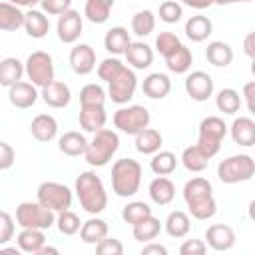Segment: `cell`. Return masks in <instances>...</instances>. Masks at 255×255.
I'll use <instances>...</instances> for the list:
<instances>
[{
  "mask_svg": "<svg viewBox=\"0 0 255 255\" xmlns=\"http://www.w3.org/2000/svg\"><path fill=\"white\" fill-rule=\"evenodd\" d=\"M183 199L189 207V213L199 221L211 219L217 211V203L213 199V187L205 177H191L183 185Z\"/></svg>",
  "mask_w": 255,
  "mask_h": 255,
  "instance_id": "obj_1",
  "label": "cell"
},
{
  "mask_svg": "<svg viewBox=\"0 0 255 255\" xmlns=\"http://www.w3.org/2000/svg\"><path fill=\"white\" fill-rule=\"evenodd\" d=\"M76 195L80 205L90 215H98L108 207V193L104 181L94 171H82L76 177Z\"/></svg>",
  "mask_w": 255,
  "mask_h": 255,
  "instance_id": "obj_2",
  "label": "cell"
},
{
  "mask_svg": "<svg viewBox=\"0 0 255 255\" xmlns=\"http://www.w3.org/2000/svg\"><path fill=\"white\" fill-rule=\"evenodd\" d=\"M141 165L131 157H122L112 165V189L118 197H133L141 185Z\"/></svg>",
  "mask_w": 255,
  "mask_h": 255,
  "instance_id": "obj_3",
  "label": "cell"
},
{
  "mask_svg": "<svg viewBox=\"0 0 255 255\" xmlns=\"http://www.w3.org/2000/svg\"><path fill=\"white\" fill-rule=\"evenodd\" d=\"M120 147V137L114 129H100L94 133L92 141L88 143V149L84 153L86 161L92 167H104L110 163V159L114 157V153Z\"/></svg>",
  "mask_w": 255,
  "mask_h": 255,
  "instance_id": "obj_4",
  "label": "cell"
},
{
  "mask_svg": "<svg viewBox=\"0 0 255 255\" xmlns=\"http://www.w3.org/2000/svg\"><path fill=\"white\" fill-rule=\"evenodd\" d=\"M253 175H255V157L247 153L229 155L217 165V177L227 185L249 181Z\"/></svg>",
  "mask_w": 255,
  "mask_h": 255,
  "instance_id": "obj_5",
  "label": "cell"
},
{
  "mask_svg": "<svg viewBox=\"0 0 255 255\" xmlns=\"http://www.w3.org/2000/svg\"><path fill=\"white\" fill-rule=\"evenodd\" d=\"M227 133V126L221 118L217 116H207L199 124V135H197V147L211 159L213 155L219 153L221 141Z\"/></svg>",
  "mask_w": 255,
  "mask_h": 255,
  "instance_id": "obj_6",
  "label": "cell"
},
{
  "mask_svg": "<svg viewBox=\"0 0 255 255\" xmlns=\"http://www.w3.org/2000/svg\"><path fill=\"white\" fill-rule=\"evenodd\" d=\"M56 211L42 205L40 201H22L16 207V223L24 229H50L56 223Z\"/></svg>",
  "mask_w": 255,
  "mask_h": 255,
  "instance_id": "obj_7",
  "label": "cell"
},
{
  "mask_svg": "<svg viewBox=\"0 0 255 255\" xmlns=\"http://www.w3.org/2000/svg\"><path fill=\"white\" fill-rule=\"evenodd\" d=\"M149 112L143 106H128V108H120L114 114V126L129 135H137L141 129L149 128Z\"/></svg>",
  "mask_w": 255,
  "mask_h": 255,
  "instance_id": "obj_8",
  "label": "cell"
},
{
  "mask_svg": "<svg viewBox=\"0 0 255 255\" xmlns=\"http://www.w3.org/2000/svg\"><path fill=\"white\" fill-rule=\"evenodd\" d=\"M36 199L42 205L50 207L52 211L60 213V211L72 207V189L64 183H58V181H44L38 185Z\"/></svg>",
  "mask_w": 255,
  "mask_h": 255,
  "instance_id": "obj_9",
  "label": "cell"
},
{
  "mask_svg": "<svg viewBox=\"0 0 255 255\" xmlns=\"http://www.w3.org/2000/svg\"><path fill=\"white\" fill-rule=\"evenodd\" d=\"M26 76L38 88H44L50 82H54V60H52V56L44 50L32 52L26 60Z\"/></svg>",
  "mask_w": 255,
  "mask_h": 255,
  "instance_id": "obj_10",
  "label": "cell"
},
{
  "mask_svg": "<svg viewBox=\"0 0 255 255\" xmlns=\"http://www.w3.org/2000/svg\"><path fill=\"white\" fill-rule=\"evenodd\" d=\"M135 88H137V78H135V72L131 68H124L110 84H108V96L114 104H128L133 94H135Z\"/></svg>",
  "mask_w": 255,
  "mask_h": 255,
  "instance_id": "obj_11",
  "label": "cell"
},
{
  "mask_svg": "<svg viewBox=\"0 0 255 255\" xmlns=\"http://www.w3.org/2000/svg\"><path fill=\"white\" fill-rule=\"evenodd\" d=\"M185 92L191 100L195 102H205L213 96V80L207 72L203 70H195L189 72L185 78Z\"/></svg>",
  "mask_w": 255,
  "mask_h": 255,
  "instance_id": "obj_12",
  "label": "cell"
},
{
  "mask_svg": "<svg viewBox=\"0 0 255 255\" xmlns=\"http://www.w3.org/2000/svg\"><path fill=\"white\" fill-rule=\"evenodd\" d=\"M82 28H84V20L80 16V12L76 10H68L64 12L62 16H58V24H56V30H58V38L64 42V44H74L80 34H82Z\"/></svg>",
  "mask_w": 255,
  "mask_h": 255,
  "instance_id": "obj_13",
  "label": "cell"
},
{
  "mask_svg": "<svg viewBox=\"0 0 255 255\" xmlns=\"http://www.w3.org/2000/svg\"><path fill=\"white\" fill-rule=\"evenodd\" d=\"M205 243L213 251H229L235 245V231L225 223H213L205 231Z\"/></svg>",
  "mask_w": 255,
  "mask_h": 255,
  "instance_id": "obj_14",
  "label": "cell"
},
{
  "mask_svg": "<svg viewBox=\"0 0 255 255\" xmlns=\"http://www.w3.org/2000/svg\"><path fill=\"white\" fill-rule=\"evenodd\" d=\"M38 86H34L32 82H16L8 88V100L12 106L20 108V110H28L38 102Z\"/></svg>",
  "mask_w": 255,
  "mask_h": 255,
  "instance_id": "obj_15",
  "label": "cell"
},
{
  "mask_svg": "<svg viewBox=\"0 0 255 255\" xmlns=\"http://www.w3.org/2000/svg\"><path fill=\"white\" fill-rule=\"evenodd\" d=\"M70 68L78 76H86L96 68V52L90 44H78L70 52Z\"/></svg>",
  "mask_w": 255,
  "mask_h": 255,
  "instance_id": "obj_16",
  "label": "cell"
},
{
  "mask_svg": "<svg viewBox=\"0 0 255 255\" xmlns=\"http://www.w3.org/2000/svg\"><path fill=\"white\" fill-rule=\"evenodd\" d=\"M40 96H42L44 104L50 106V108H66L70 104V100H72V92H70L68 84L56 82V80L50 82L48 86H44Z\"/></svg>",
  "mask_w": 255,
  "mask_h": 255,
  "instance_id": "obj_17",
  "label": "cell"
},
{
  "mask_svg": "<svg viewBox=\"0 0 255 255\" xmlns=\"http://www.w3.org/2000/svg\"><path fill=\"white\" fill-rule=\"evenodd\" d=\"M108 122V114L104 106H82L80 110V126L84 131L96 133L100 129H104Z\"/></svg>",
  "mask_w": 255,
  "mask_h": 255,
  "instance_id": "obj_18",
  "label": "cell"
},
{
  "mask_svg": "<svg viewBox=\"0 0 255 255\" xmlns=\"http://www.w3.org/2000/svg\"><path fill=\"white\" fill-rule=\"evenodd\" d=\"M147 193H149V197L155 205H169L175 197V185L169 177L157 175L155 179H151V183L147 187Z\"/></svg>",
  "mask_w": 255,
  "mask_h": 255,
  "instance_id": "obj_19",
  "label": "cell"
},
{
  "mask_svg": "<svg viewBox=\"0 0 255 255\" xmlns=\"http://www.w3.org/2000/svg\"><path fill=\"white\" fill-rule=\"evenodd\" d=\"M141 90L151 100H163L171 92V80H169V76H165L161 72H153L143 80Z\"/></svg>",
  "mask_w": 255,
  "mask_h": 255,
  "instance_id": "obj_20",
  "label": "cell"
},
{
  "mask_svg": "<svg viewBox=\"0 0 255 255\" xmlns=\"http://www.w3.org/2000/svg\"><path fill=\"white\" fill-rule=\"evenodd\" d=\"M26 22V14L20 10V6L4 0L0 2V30L4 32H14L22 28Z\"/></svg>",
  "mask_w": 255,
  "mask_h": 255,
  "instance_id": "obj_21",
  "label": "cell"
},
{
  "mask_svg": "<svg viewBox=\"0 0 255 255\" xmlns=\"http://www.w3.org/2000/svg\"><path fill=\"white\" fill-rule=\"evenodd\" d=\"M124 56L133 70H145L153 62V50L145 42H131Z\"/></svg>",
  "mask_w": 255,
  "mask_h": 255,
  "instance_id": "obj_22",
  "label": "cell"
},
{
  "mask_svg": "<svg viewBox=\"0 0 255 255\" xmlns=\"http://www.w3.org/2000/svg\"><path fill=\"white\" fill-rule=\"evenodd\" d=\"M30 131L38 141H52L58 135V122L50 114H38L30 124Z\"/></svg>",
  "mask_w": 255,
  "mask_h": 255,
  "instance_id": "obj_23",
  "label": "cell"
},
{
  "mask_svg": "<svg viewBox=\"0 0 255 255\" xmlns=\"http://www.w3.org/2000/svg\"><path fill=\"white\" fill-rule=\"evenodd\" d=\"M231 137L235 143H239L243 147L255 145V122L245 116L235 118L231 124Z\"/></svg>",
  "mask_w": 255,
  "mask_h": 255,
  "instance_id": "obj_24",
  "label": "cell"
},
{
  "mask_svg": "<svg viewBox=\"0 0 255 255\" xmlns=\"http://www.w3.org/2000/svg\"><path fill=\"white\" fill-rule=\"evenodd\" d=\"M18 249L24 251V253H32V255H38L42 251V247L46 245V235H44V229H30V227H24L18 237Z\"/></svg>",
  "mask_w": 255,
  "mask_h": 255,
  "instance_id": "obj_25",
  "label": "cell"
},
{
  "mask_svg": "<svg viewBox=\"0 0 255 255\" xmlns=\"http://www.w3.org/2000/svg\"><path fill=\"white\" fill-rule=\"evenodd\" d=\"M131 44V38H129V32L124 28V26H114L106 32V38H104V46L110 54L114 56H120V54H126V50L129 48Z\"/></svg>",
  "mask_w": 255,
  "mask_h": 255,
  "instance_id": "obj_26",
  "label": "cell"
},
{
  "mask_svg": "<svg viewBox=\"0 0 255 255\" xmlns=\"http://www.w3.org/2000/svg\"><path fill=\"white\" fill-rule=\"evenodd\" d=\"M88 139L84 133L80 131H66L64 135H60L58 139V149L64 153V155H70V157H76V155H84L86 149H88Z\"/></svg>",
  "mask_w": 255,
  "mask_h": 255,
  "instance_id": "obj_27",
  "label": "cell"
},
{
  "mask_svg": "<svg viewBox=\"0 0 255 255\" xmlns=\"http://www.w3.org/2000/svg\"><path fill=\"white\" fill-rule=\"evenodd\" d=\"M108 223L100 217H90L88 221L82 223V229H80V239L88 245H98L102 239L108 237Z\"/></svg>",
  "mask_w": 255,
  "mask_h": 255,
  "instance_id": "obj_28",
  "label": "cell"
},
{
  "mask_svg": "<svg viewBox=\"0 0 255 255\" xmlns=\"http://www.w3.org/2000/svg\"><path fill=\"white\" fill-rule=\"evenodd\" d=\"M205 58H207V62H209L211 66H215V68H225V66H229L231 60H233V50H231V46H229L227 42L213 40V42H209L207 48H205Z\"/></svg>",
  "mask_w": 255,
  "mask_h": 255,
  "instance_id": "obj_29",
  "label": "cell"
},
{
  "mask_svg": "<svg viewBox=\"0 0 255 255\" xmlns=\"http://www.w3.org/2000/svg\"><path fill=\"white\" fill-rule=\"evenodd\" d=\"M191 64H193V54H191V50L185 44H179L171 54L165 56V66L173 74H185V72H189Z\"/></svg>",
  "mask_w": 255,
  "mask_h": 255,
  "instance_id": "obj_30",
  "label": "cell"
},
{
  "mask_svg": "<svg viewBox=\"0 0 255 255\" xmlns=\"http://www.w3.org/2000/svg\"><path fill=\"white\" fill-rule=\"evenodd\" d=\"M24 30H26V34H28L30 38L40 40V38H44V36L48 34V30H50V20H48V16H46L44 12H40V10H36V8H30V10L26 12Z\"/></svg>",
  "mask_w": 255,
  "mask_h": 255,
  "instance_id": "obj_31",
  "label": "cell"
},
{
  "mask_svg": "<svg viewBox=\"0 0 255 255\" xmlns=\"http://www.w3.org/2000/svg\"><path fill=\"white\" fill-rule=\"evenodd\" d=\"M211 32H213V22L207 16L197 14L185 22V36L191 42H203L211 36Z\"/></svg>",
  "mask_w": 255,
  "mask_h": 255,
  "instance_id": "obj_32",
  "label": "cell"
},
{
  "mask_svg": "<svg viewBox=\"0 0 255 255\" xmlns=\"http://www.w3.org/2000/svg\"><path fill=\"white\" fill-rule=\"evenodd\" d=\"M26 74V64H22L18 58H4L0 62V84L10 88L12 84L20 82Z\"/></svg>",
  "mask_w": 255,
  "mask_h": 255,
  "instance_id": "obj_33",
  "label": "cell"
},
{
  "mask_svg": "<svg viewBox=\"0 0 255 255\" xmlns=\"http://www.w3.org/2000/svg\"><path fill=\"white\" fill-rule=\"evenodd\" d=\"M161 143H163V137L153 128H145L135 135V149L143 155H153L155 151H159Z\"/></svg>",
  "mask_w": 255,
  "mask_h": 255,
  "instance_id": "obj_34",
  "label": "cell"
},
{
  "mask_svg": "<svg viewBox=\"0 0 255 255\" xmlns=\"http://www.w3.org/2000/svg\"><path fill=\"white\" fill-rule=\"evenodd\" d=\"M189 229H191V221H189V215L185 211L175 209V211H171L167 215V219H165V231H167L169 237L181 239V237H185L189 233Z\"/></svg>",
  "mask_w": 255,
  "mask_h": 255,
  "instance_id": "obj_35",
  "label": "cell"
},
{
  "mask_svg": "<svg viewBox=\"0 0 255 255\" xmlns=\"http://www.w3.org/2000/svg\"><path fill=\"white\" fill-rule=\"evenodd\" d=\"M114 8V0H86L84 14L92 24H104L110 18Z\"/></svg>",
  "mask_w": 255,
  "mask_h": 255,
  "instance_id": "obj_36",
  "label": "cell"
},
{
  "mask_svg": "<svg viewBox=\"0 0 255 255\" xmlns=\"http://www.w3.org/2000/svg\"><path fill=\"white\" fill-rule=\"evenodd\" d=\"M149 167L155 175H169L175 171L177 167V157L173 151H167V149H159L151 155L149 159Z\"/></svg>",
  "mask_w": 255,
  "mask_h": 255,
  "instance_id": "obj_37",
  "label": "cell"
},
{
  "mask_svg": "<svg viewBox=\"0 0 255 255\" xmlns=\"http://www.w3.org/2000/svg\"><path fill=\"white\" fill-rule=\"evenodd\" d=\"M215 106H217L219 112H223V114H227V116H233V114H237L239 108H241V96H239V92L233 90V88H223V90H219L217 96H215Z\"/></svg>",
  "mask_w": 255,
  "mask_h": 255,
  "instance_id": "obj_38",
  "label": "cell"
},
{
  "mask_svg": "<svg viewBox=\"0 0 255 255\" xmlns=\"http://www.w3.org/2000/svg\"><path fill=\"white\" fill-rule=\"evenodd\" d=\"M181 163H183V167H185L187 171L199 173V171H203V169L207 167L209 157H207V155L197 147V143H195V145H189V147L183 149V153H181Z\"/></svg>",
  "mask_w": 255,
  "mask_h": 255,
  "instance_id": "obj_39",
  "label": "cell"
},
{
  "mask_svg": "<svg viewBox=\"0 0 255 255\" xmlns=\"http://www.w3.org/2000/svg\"><path fill=\"white\" fill-rule=\"evenodd\" d=\"M161 231V223L157 217L149 215L147 219H143L141 223L133 225V239L135 241H141V243H149L153 241Z\"/></svg>",
  "mask_w": 255,
  "mask_h": 255,
  "instance_id": "obj_40",
  "label": "cell"
},
{
  "mask_svg": "<svg viewBox=\"0 0 255 255\" xmlns=\"http://www.w3.org/2000/svg\"><path fill=\"white\" fill-rule=\"evenodd\" d=\"M149 215H153V213H151V207H149L147 203H143V201H131V203H128V205L122 209L124 221L129 223L131 227L137 225V223H141V221L147 219Z\"/></svg>",
  "mask_w": 255,
  "mask_h": 255,
  "instance_id": "obj_41",
  "label": "cell"
},
{
  "mask_svg": "<svg viewBox=\"0 0 255 255\" xmlns=\"http://www.w3.org/2000/svg\"><path fill=\"white\" fill-rule=\"evenodd\" d=\"M153 28H155V16H153L151 10H139V12L133 14V18H131V32L135 36H139V38L149 36L153 32Z\"/></svg>",
  "mask_w": 255,
  "mask_h": 255,
  "instance_id": "obj_42",
  "label": "cell"
},
{
  "mask_svg": "<svg viewBox=\"0 0 255 255\" xmlns=\"http://www.w3.org/2000/svg\"><path fill=\"white\" fill-rule=\"evenodd\" d=\"M106 92L100 84H86L80 90V106H104Z\"/></svg>",
  "mask_w": 255,
  "mask_h": 255,
  "instance_id": "obj_43",
  "label": "cell"
},
{
  "mask_svg": "<svg viewBox=\"0 0 255 255\" xmlns=\"http://www.w3.org/2000/svg\"><path fill=\"white\" fill-rule=\"evenodd\" d=\"M56 225H58V229H60L62 235H76V233L82 229L80 217H78L74 211H70V209H64V211L58 213Z\"/></svg>",
  "mask_w": 255,
  "mask_h": 255,
  "instance_id": "obj_44",
  "label": "cell"
},
{
  "mask_svg": "<svg viewBox=\"0 0 255 255\" xmlns=\"http://www.w3.org/2000/svg\"><path fill=\"white\" fill-rule=\"evenodd\" d=\"M124 68H126V64H124L122 60H118V58H106V60H102V64L98 66V76H100V80H104V82L110 84Z\"/></svg>",
  "mask_w": 255,
  "mask_h": 255,
  "instance_id": "obj_45",
  "label": "cell"
},
{
  "mask_svg": "<svg viewBox=\"0 0 255 255\" xmlns=\"http://www.w3.org/2000/svg\"><path fill=\"white\" fill-rule=\"evenodd\" d=\"M181 16H183V8L179 2L165 0L159 4V20H163L165 24H175L181 20Z\"/></svg>",
  "mask_w": 255,
  "mask_h": 255,
  "instance_id": "obj_46",
  "label": "cell"
},
{
  "mask_svg": "<svg viewBox=\"0 0 255 255\" xmlns=\"http://www.w3.org/2000/svg\"><path fill=\"white\" fill-rule=\"evenodd\" d=\"M179 38L173 34V32H159L157 38H155V50L165 58L167 54H171L177 46H179Z\"/></svg>",
  "mask_w": 255,
  "mask_h": 255,
  "instance_id": "obj_47",
  "label": "cell"
},
{
  "mask_svg": "<svg viewBox=\"0 0 255 255\" xmlns=\"http://www.w3.org/2000/svg\"><path fill=\"white\" fill-rule=\"evenodd\" d=\"M96 253H100V255H122L124 245L116 237H106L96 245Z\"/></svg>",
  "mask_w": 255,
  "mask_h": 255,
  "instance_id": "obj_48",
  "label": "cell"
},
{
  "mask_svg": "<svg viewBox=\"0 0 255 255\" xmlns=\"http://www.w3.org/2000/svg\"><path fill=\"white\" fill-rule=\"evenodd\" d=\"M72 8V0H42V10L50 16H62Z\"/></svg>",
  "mask_w": 255,
  "mask_h": 255,
  "instance_id": "obj_49",
  "label": "cell"
},
{
  "mask_svg": "<svg viewBox=\"0 0 255 255\" xmlns=\"http://www.w3.org/2000/svg\"><path fill=\"white\" fill-rule=\"evenodd\" d=\"M14 235V219L8 211L0 213V245H6Z\"/></svg>",
  "mask_w": 255,
  "mask_h": 255,
  "instance_id": "obj_50",
  "label": "cell"
},
{
  "mask_svg": "<svg viewBox=\"0 0 255 255\" xmlns=\"http://www.w3.org/2000/svg\"><path fill=\"white\" fill-rule=\"evenodd\" d=\"M207 251V243L201 239H185L179 247L181 255H203Z\"/></svg>",
  "mask_w": 255,
  "mask_h": 255,
  "instance_id": "obj_51",
  "label": "cell"
},
{
  "mask_svg": "<svg viewBox=\"0 0 255 255\" xmlns=\"http://www.w3.org/2000/svg\"><path fill=\"white\" fill-rule=\"evenodd\" d=\"M14 159H16L14 147H12L8 141H0V169H2V171L10 169L12 163H14Z\"/></svg>",
  "mask_w": 255,
  "mask_h": 255,
  "instance_id": "obj_52",
  "label": "cell"
},
{
  "mask_svg": "<svg viewBox=\"0 0 255 255\" xmlns=\"http://www.w3.org/2000/svg\"><path fill=\"white\" fill-rule=\"evenodd\" d=\"M243 96H245V104H247L249 112L255 114V80L253 82H247L243 86Z\"/></svg>",
  "mask_w": 255,
  "mask_h": 255,
  "instance_id": "obj_53",
  "label": "cell"
},
{
  "mask_svg": "<svg viewBox=\"0 0 255 255\" xmlns=\"http://www.w3.org/2000/svg\"><path fill=\"white\" fill-rule=\"evenodd\" d=\"M167 255V249H165V245H159V243H147V245H143V249H141V255Z\"/></svg>",
  "mask_w": 255,
  "mask_h": 255,
  "instance_id": "obj_54",
  "label": "cell"
},
{
  "mask_svg": "<svg viewBox=\"0 0 255 255\" xmlns=\"http://www.w3.org/2000/svg\"><path fill=\"white\" fill-rule=\"evenodd\" d=\"M243 52L249 58H255V30L245 36V40H243Z\"/></svg>",
  "mask_w": 255,
  "mask_h": 255,
  "instance_id": "obj_55",
  "label": "cell"
},
{
  "mask_svg": "<svg viewBox=\"0 0 255 255\" xmlns=\"http://www.w3.org/2000/svg\"><path fill=\"white\" fill-rule=\"evenodd\" d=\"M181 2L189 8H195V10H205L213 4V0H181Z\"/></svg>",
  "mask_w": 255,
  "mask_h": 255,
  "instance_id": "obj_56",
  "label": "cell"
},
{
  "mask_svg": "<svg viewBox=\"0 0 255 255\" xmlns=\"http://www.w3.org/2000/svg\"><path fill=\"white\" fill-rule=\"evenodd\" d=\"M8 2H12L20 8H34L36 4H42V0H8Z\"/></svg>",
  "mask_w": 255,
  "mask_h": 255,
  "instance_id": "obj_57",
  "label": "cell"
},
{
  "mask_svg": "<svg viewBox=\"0 0 255 255\" xmlns=\"http://www.w3.org/2000/svg\"><path fill=\"white\" fill-rule=\"evenodd\" d=\"M247 213H249V219L255 223V199L249 203V207H247Z\"/></svg>",
  "mask_w": 255,
  "mask_h": 255,
  "instance_id": "obj_58",
  "label": "cell"
},
{
  "mask_svg": "<svg viewBox=\"0 0 255 255\" xmlns=\"http://www.w3.org/2000/svg\"><path fill=\"white\" fill-rule=\"evenodd\" d=\"M46 253H60V251H58L56 247H46V245H44V247H42V251H40L38 255H46Z\"/></svg>",
  "mask_w": 255,
  "mask_h": 255,
  "instance_id": "obj_59",
  "label": "cell"
},
{
  "mask_svg": "<svg viewBox=\"0 0 255 255\" xmlns=\"http://www.w3.org/2000/svg\"><path fill=\"white\" fill-rule=\"evenodd\" d=\"M233 2H237V0H213V4H217V6H227V4H233Z\"/></svg>",
  "mask_w": 255,
  "mask_h": 255,
  "instance_id": "obj_60",
  "label": "cell"
},
{
  "mask_svg": "<svg viewBox=\"0 0 255 255\" xmlns=\"http://www.w3.org/2000/svg\"><path fill=\"white\" fill-rule=\"evenodd\" d=\"M251 74L255 76V58H251Z\"/></svg>",
  "mask_w": 255,
  "mask_h": 255,
  "instance_id": "obj_61",
  "label": "cell"
},
{
  "mask_svg": "<svg viewBox=\"0 0 255 255\" xmlns=\"http://www.w3.org/2000/svg\"><path fill=\"white\" fill-rule=\"evenodd\" d=\"M237 2H251V0H237Z\"/></svg>",
  "mask_w": 255,
  "mask_h": 255,
  "instance_id": "obj_62",
  "label": "cell"
}]
</instances>
